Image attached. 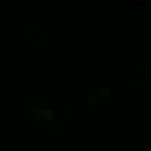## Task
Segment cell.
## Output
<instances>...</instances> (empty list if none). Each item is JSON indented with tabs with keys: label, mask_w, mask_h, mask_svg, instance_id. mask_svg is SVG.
Listing matches in <instances>:
<instances>
[{
	"label": "cell",
	"mask_w": 151,
	"mask_h": 151,
	"mask_svg": "<svg viewBox=\"0 0 151 151\" xmlns=\"http://www.w3.org/2000/svg\"><path fill=\"white\" fill-rule=\"evenodd\" d=\"M29 112H31V117L39 120V122H50V125H55V120H58V112H55L52 107H34V104H29Z\"/></svg>",
	"instance_id": "1"
},
{
	"label": "cell",
	"mask_w": 151,
	"mask_h": 151,
	"mask_svg": "<svg viewBox=\"0 0 151 151\" xmlns=\"http://www.w3.org/2000/svg\"><path fill=\"white\" fill-rule=\"evenodd\" d=\"M109 94H112V91H109V89H99V91H96V94H94V96H109Z\"/></svg>",
	"instance_id": "2"
}]
</instances>
